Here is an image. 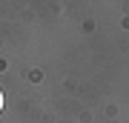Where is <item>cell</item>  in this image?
Returning <instances> with one entry per match:
<instances>
[{
    "label": "cell",
    "instance_id": "6da1fadb",
    "mask_svg": "<svg viewBox=\"0 0 129 123\" xmlns=\"http://www.w3.org/2000/svg\"><path fill=\"white\" fill-rule=\"evenodd\" d=\"M0 112H3V92H0Z\"/></svg>",
    "mask_w": 129,
    "mask_h": 123
}]
</instances>
